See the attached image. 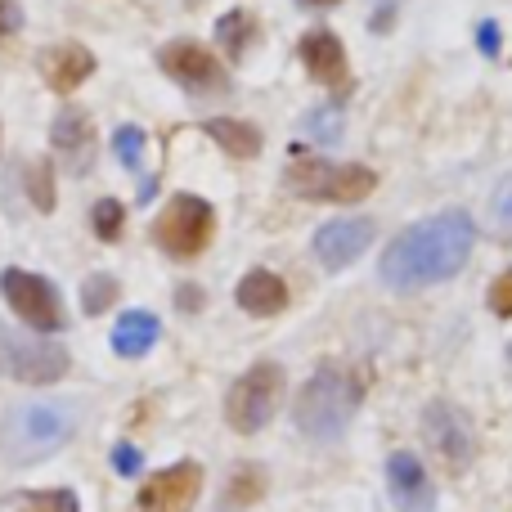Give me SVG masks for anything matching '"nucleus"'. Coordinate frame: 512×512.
Wrapping results in <instances>:
<instances>
[{
	"label": "nucleus",
	"instance_id": "nucleus-34",
	"mask_svg": "<svg viewBox=\"0 0 512 512\" xmlns=\"http://www.w3.org/2000/svg\"><path fill=\"white\" fill-rule=\"evenodd\" d=\"M301 5H337V0H301Z\"/></svg>",
	"mask_w": 512,
	"mask_h": 512
},
{
	"label": "nucleus",
	"instance_id": "nucleus-14",
	"mask_svg": "<svg viewBox=\"0 0 512 512\" xmlns=\"http://www.w3.org/2000/svg\"><path fill=\"white\" fill-rule=\"evenodd\" d=\"M41 77H45V86L50 90H59V95H72V90L81 86V81L95 72V54L86 50V45H77V41H59V45H50V50H41Z\"/></svg>",
	"mask_w": 512,
	"mask_h": 512
},
{
	"label": "nucleus",
	"instance_id": "nucleus-15",
	"mask_svg": "<svg viewBox=\"0 0 512 512\" xmlns=\"http://www.w3.org/2000/svg\"><path fill=\"white\" fill-rule=\"evenodd\" d=\"M50 140H54V153L63 158V167L77 171V176L90 167V158H95V131H90V117L81 113L77 104H68L54 117Z\"/></svg>",
	"mask_w": 512,
	"mask_h": 512
},
{
	"label": "nucleus",
	"instance_id": "nucleus-9",
	"mask_svg": "<svg viewBox=\"0 0 512 512\" xmlns=\"http://www.w3.org/2000/svg\"><path fill=\"white\" fill-rule=\"evenodd\" d=\"M158 68L167 72L176 86H185L189 95H225V90H230V77H225L221 59H216L207 45H198V41L162 45Z\"/></svg>",
	"mask_w": 512,
	"mask_h": 512
},
{
	"label": "nucleus",
	"instance_id": "nucleus-16",
	"mask_svg": "<svg viewBox=\"0 0 512 512\" xmlns=\"http://www.w3.org/2000/svg\"><path fill=\"white\" fill-rule=\"evenodd\" d=\"M301 63H306V72L319 81V86H342V77H346V50L333 32H324V27L301 36Z\"/></svg>",
	"mask_w": 512,
	"mask_h": 512
},
{
	"label": "nucleus",
	"instance_id": "nucleus-24",
	"mask_svg": "<svg viewBox=\"0 0 512 512\" xmlns=\"http://www.w3.org/2000/svg\"><path fill=\"white\" fill-rule=\"evenodd\" d=\"M113 301H117V279L113 274H90V279L81 283V310H86V315H104Z\"/></svg>",
	"mask_w": 512,
	"mask_h": 512
},
{
	"label": "nucleus",
	"instance_id": "nucleus-22",
	"mask_svg": "<svg viewBox=\"0 0 512 512\" xmlns=\"http://www.w3.org/2000/svg\"><path fill=\"white\" fill-rule=\"evenodd\" d=\"M23 185H27V198H32L36 212H54V167H50V158L27 162Z\"/></svg>",
	"mask_w": 512,
	"mask_h": 512
},
{
	"label": "nucleus",
	"instance_id": "nucleus-29",
	"mask_svg": "<svg viewBox=\"0 0 512 512\" xmlns=\"http://www.w3.org/2000/svg\"><path fill=\"white\" fill-rule=\"evenodd\" d=\"M113 468L122 472V477H135V472L144 468V454L135 450V445H117V450H113Z\"/></svg>",
	"mask_w": 512,
	"mask_h": 512
},
{
	"label": "nucleus",
	"instance_id": "nucleus-6",
	"mask_svg": "<svg viewBox=\"0 0 512 512\" xmlns=\"http://www.w3.org/2000/svg\"><path fill=\"white\" fill-rule=\"evenodd\" d=\"M279 400H283V369L261 360V364H252L243 378H234L230 396H225V423L239 436H256L274 418Z\"/></svg>",
	"mask_w": 512,
	"mask_h": 512
},
{
	"label": "nucleus",
	"instance_id": "nucleus-13",
	"mask_svg": "<svg viewBox=\"0 0 512 512\" xmlns=\"http://www.w3.org/2000/svg\"><path fill=\"white\" fill-rule=\"evenodd\" d=\"M387 490L400 512H436V486L409 450H396L387 459Z\"/></svg>",
	"mask_w": 512,
	"mask_h": 512
},
{
	"label": "nucleus",
	"instance_id": "nucleus-12",
	"mask_svg": "<svg viewBox=\"0 0 512 512\" xmlns=\"http://www.w3.org/2000/svg\"><path fill=\"white\" fill-rule=\"evenodd\" d=\"M315 256L324 270H346L355 265L364 252L373 248V221L369 216H342V221H328L315 230Z\"/></svg>",
	"mask_w": 512,
	"mask_h": 512
},
{
	"label": "nucleus",
	"instance_id": "nucleus-5",
	"mask_svg": "<svg viewBox=\"0 0 512 512\" xmlns=\"http://www.w3.org/2000/svg\"><path fill=\"white\" fill-rule=\"evenodd\" d=\"M212 230H216L212 203L198 194H176L153 221V243L167 256H176V261H194L198 252H207Z\"/></svg>",
	"mask_w": 512,
	"mask_h": 512
},
{
	"label": "nucleus",
	"instance_id": "nucleus-3",
	"mask_svg": "<svg viewBox=\"0 0 512 512\" xmlns=\"http://www.w3.org/2000/svg\"><path fill=\"white\" fill-rule=\"evenodd\" d=\"M360 378L346 369H337V364H324V369H315V378L301 387L297 405H292V423H297L301 436H310V441H337V436L351 427L355 409H360Z\"/></svg>",
	"mask_w": 512,
	"mask_h": 512
},
{
	"label": "nucleus",
	"instance_id": "nucleus-25",
	"mask_svg": "<svg viewBox=\"0 0 512 512\" xmlns=\"http://www.w3.org/2000/svg\"><path fill=\"white\" fill-rule=\"evenodd\" d=\"M90 225H95V234L104 243H113L117 234H122V225H126V207L117 203V198H99L95 212H90Z\"/></svg>",
	"mask_w": 512,
	"mask_h": 512
},
{
	"label": "nucleus",
	"instance_id": "nucleus-19",
	"mask_svg": "<svg viewBox=\"0 0 512 512\" xmlns=\"http://www.w3.org/2000/svg\"><path fill=\"white\" fill-rule=\"evenodd\" d=\"M265 486H270V477H265L261 463H239V468L230 472V481H225V490H221V512H243V508L261 504Z\"/></svg>",
	"mask_w": 512,
	"mask_h": 512
},
{
	"label": "nucleus",
	"instance_id": "nucleus-33",
	"mask_svg": "<svg viewBox=\"0 0 512 512\" xmlns=\"http://www.w3.org/2000/svg\"><path fill=\"white\" fill-rule=\"evenodd\" d=\"M477 45H481V54H490V59H495V54H499V27L495 23H481L477 27Z\"/></svg>",
	"mask_w": 512,
	"mask_h": 512
},
{
	"label": "nucleus",
	"instance_id": "nucleus-23",
	"mask_svg": "<svg viewBox=\"0 0 512 512\" xmlns=\"http://www.w3.org/2000/svg\"><path fill=\"white\" fill-rule=\"evenodd\" d=\"M216 41H221L225 50L239 59V54L248 50V41H252V14H248V9H234V14H225L221 23H216Z\"/></svg>",
	"mask_w": 512,
	"mask_h": 512
},
{
	"label": "nucleus",
	"instance_id": "nucleus-26",
	"mask_svg": "<svg viewBox=\"0 0 512 512\" xmlns=\"http://www.w3.org/2000/svg\"><path fill=\"white\" fill-rule=\"evenodd\" d=\"M113 153H117V162H122V167L140 171L144 167V131H140V126H117Z\"/></svg>",
	"mask_w": 512,
	"mask_h": 512
},
{
	"label": "nucleus",
	"instance_id": "nucleus-21",
	"mask_svg": "<svg viewBox=\"0 0 512 512\" xmlns=\"http://www.w3.org/2000/svg\"><path fill=\"white\" fill-rule=\"evenodd\" d=\"M0 512H77V495L72 490H18L0 499Z\"/></svg>",
	"mask_w": 512,
	"mask_h": 512
},
{
	"label": "nucleus",
	"instance_id": "nucleus-1",
	"mask_svg": "<svg viewBox=\"0 0 512 512\" xmlns=\"http://www.w3.org/2000/svg\"><path fill=\"white\" fill-rule=\"evenodd\" d=\"M477 230H472L468 212H441L432 221H418L405 230L378 261V274L387 288H427V283H445L468 265Z\"/></svg>",
	"mask_w": 512,
	"mask_h": 512
},
{
	"label": "nucleus",
	"instance_id": "nucleus-7",
	"mask_svg": "<svg viewBox=\"0 0 512 512\" xmlns=\"http://www.w3.org/2000/svg\"><path fill=\"white\" fill-rule=\"evenodd\" d=\"M72 369L68 351L59 342H45L36 333H18V328L0 324V373L27 387H50Z\"/></svg>",
	"mask_w": 512,
	"mask_h": 512
},
{
	"label": "nucleus",
	"instance_id": "nucleus-11",
	"mask_svg": "<svg viewBox=\"0 0 512 512\" xmlns=\"http://www.w3.org/2000/svg\"><path fill=\"white\" fill-rule=\"evenodd\" d=\"M198 490H203V468L198 463H171L158 477L144 481L135 508L140 512H189L198 504Z\"/></svg>",
	"mask_w": 512,
	"mask_h": 512
},
{
	"label": "nucleus",
	"instance_id": "nucleus-27",
	"mask_svg": "<svg viewBox=\"0 0 512 512\" xmlns=\"http://www.w3.org/2000/svg\"><path fill=\"white\" fill-rule=\"evenodd\" d=\"M490 221H495L499 230H512V176L499 180L495 198H490Z\"/></svg>",
	"mask_w": 512,
	"mask_h": 512
},
{
	"label": "nucleus",
	"instance_id": "nucleus-10",
	"mask_svg": "<svg viewBox=\"0 0 512 512\" xmlns=\"http://www.w3.org/2000/svg\"><path fill=\"white\" fill-rule=\"evenodd\" d=\"M423 436H427V445L436 450V459H441L450 472H463L472 459H477V436H472V423L463 418L459 405H450V400H432V405L423 409Z\"/></svg>",
	"mask_w": 512,
	"mask_h": 512
},
{
	"label": "nucleus",
	"instance_id": "nucleus-30",
	"mask_svg": "<svg viewBox=\"0 0 512 512\" xmlns=\"http://www.w3.org/2000/svg\"><path fill=\"white\" fill-rule=\"evenodd\" d=\"M306 126H315V131H319V140H337V126H342V113H337V108H328V113H315V117H310V122Z\"/></svg>",
	"mask_w": 512,
	"mask_h": 512
},
{
	"label": "nucleus",
	"instance_id": "nucleus-32",
	"mask_svg": "<svg viewBox=\"0 0 512 512\" xmlns=\"http://www.w3.org/2000/svg\"><path fill=\"white\" fill-rule=\"evenodd\" d=\"M203 288H198V283H180V292H176V306L180 310H203Z\"/></svg>",
	"mask_w": 512,
	"mask_h": 512
},
{
	"label": "nucleus",
	"instance_id": "nucleus-2",
	"mask_svg": "<svg viewBox=\"0 0 512 512\" xmlns=\"http://www.w3.org/2000/svg\"><path fill=\"white\" fill-rule=\"evenodd\" d=\"M77 432V414L72 405H59V400H27V405H14L0 423V459L9 468H27V463L50 459L54 450L72 441Z\"/></svg>",
	"mask_w": 512,
	"mask_h": 512
},
{
	"label": "nucleus",
	"instance_id": "nucleus-8",
	"mask_svg": "<svg viewBox=\"0 0 512 512\" xmlns=\"http://www.w3.org/2000/svg\"><path fill=\"white\" fill-rule=\"evenodd\" d=\"M0 292H5L9 310H14L27 328H36V333H59V328L68 324L63 301H59V288H54L50 279H41V274L5 270L0 274Z\"/></svg>",
	"mask_w": 512,
	"mask_h": 512
},
{
	"label": "nucleus",
	"instance_id": "nucleus-28",
	"mask_svg": "<svg viewBox=\"0 0 512 512\" xmlns=\"http://www.w3.org/2000/svg\"><path fill=\"white\" fill-rule=\"evenodd\" d=\"M490 310H495V315H512V270H504L495 279V288H490Z\"/></svg>",
	"mask_w": 512,
	"mask_h": 512
},
{
	"label": "nucleus",
	"instance_id": "nucleus-31",
	"mask_svg": "<svg viewBox=\"0 0 512 512\" xmlns=\"http://www.w3.org/2000/svg\"><path fill=\"white\" fill-rule=\"evenodd\" d=\"M23 27V9L18 0H0V36H14Z\"/></svg>",
	"mask_w": 512,
	"mask_h": 512
},
{
	"label": "nucleus",
	"instance_id": "nucleus-20",
	"mask_svg": "<svg viewBox=\"0 0 512 512\" xmlns=\"http://www.w3.org/2000/svg\"><path fill=\"white\" fill-rule=\"evenodd\" d=\"M203 131L221 144L230 158H256L261 153V131L252 122H239V117H207Z\"/></svg>",
	"mask_w": 512,
	"mask_h": 512
},
{
	"label": "nucleus",
	"instance_id": "nucleus-17",
	"mask_svg": "<svg viewBox=\"0 0 512 512\" xmlns=\"http://www.w3.org/2000/svg\"><path fill=\"white\" fill-rule=\"evenodd\" d=\"M239 306L248 315H279L288 306V283L274 270H248L239 283Z\"/></svg>",
	"mask_w": 512,
	"mask_h": 512
},
{
	"label": "nucleus",
	"instance_id": "nucleus-18",
	"mask_svg": "<svg viewBox=\"0 0 512 512\" xmlns=\"http://www.w3.org/2000/svg\"><path fill=\"white\" fill-rule=\"evenodd\" d=\"M158 337H162V324L149 315V310H126L113 328V351L126 355V360H140V355L153 351Z\"/></svg>",
	"mask_w": 512,
	"mask_h": 512
},
{
	"label": "nucleus",
	"instance_id": "nucleus-4",
	"mask_svg": "<svg viewBox=\"0 0 512 512\" xmlns=\"http://www.w3.org/2000/svg\"><path fill=\"white\" fill-rule=\"evenodd\" d=\"M283 185L297 198H315V203H364L378 189V171L360 167V162H319L306 158L297 167L283 171Z\"/></svg>",
	"mask_w": 512,
	"mask_h": 512
}]
</instances>
